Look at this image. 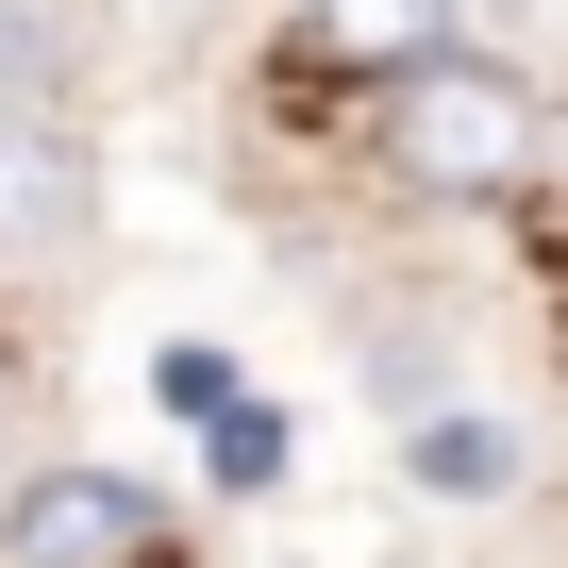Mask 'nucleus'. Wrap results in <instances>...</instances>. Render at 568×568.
Instances as JSON below:
<instances>
[{"label":"nucleus","mask_w":568,"mask_h":568,"mask_svg":"<svg viewBox=\"0 0 568 568\" xmlns=\"http://www.w3.org/2000/svg\"><path fill=\"white\" fill-rule=\"evenodd\" d=\"M385 168L418 201H452V217H501V201L551 184V101L518 68H485V51H435V68L385 84Z\"/></svg>","instance_id":"f257e3e1"},{"label":"nucleus","mask_w":568,"mask_h":568,"mask_svg":"<svg viewBox=\"0 0 568 568\" xmlns=\"http://www.w3.org/2000/svg\"><path fill=\"white\" fill-rule=\"evenodd\" d=\"M168 551V501L134 468H34L0 501V568H151Z\"/></svg>","instance_id":"f03ea898"},{"label":"nucleus","mask_w":568,"mask_h":568,"mask_svg":"<svg viewBox=\"0 0 568 568\" xmlns=\"http://www.w3.org/2000/svg\"><path fill=\"white\" fill-rule=\"evenodd\" d=\"M284 51H302L318 84H402V68L452 51V0H302V18H284Z\"/></svg>","instance_id":"7ed1b4c3"},{"label":"nucleus","mask_w":568,"mask_h":568,"mask_svg":"<svg viewBox=\"0 0 568 568\" xmlns=\"http://www.w3.org/2000/svg\"><path fill=\"white\" fill-rule=\"evenodd\" d=\"M0 251H84V151L51 118H0Z\"/></svg>","instance_id":"20e7f679"},{"label":"nucleus","mask_w":568,"mask_h":568,"mask_svg":"<svg viewBox=\"0 0 568 568\" xmlns=\"http://www.w3.org/2000/svg\"><path fill=\"white\" fill-rule=\"evenodd\" d=\"M402 485H418V501H501V485H518V435L452 402V418H418V435H402Z\"/></svg>","instance_id":"39448f33"},{"label":"nucleus","mask_w":568,"mask_h":568,"mask_svg":"<svg viewBox=\"0 0 568 568\" xmlns=\"http://www.w3.org/2000/svg\"><path fill=\"white\" fill-rule=\"evenodd\" d=\"M284 468H302V418H267V402H234V418L201 435V485H234V501H267Z\"/></svg>","instance_id":"423d86ee"},{"label":"nucleus","mask_w":568,"mask_h":568,"mask_svg":"<svg viewBox=\"0 0 568 568\" xmlns=\"http://www.w3.org/2000/svg\"><path fill=\"white\" fill-rule=\"evenodd\" d=\"M151 402H168V418H201V435H217V418H234V368H217V352H151Z\"/></svg>","instance_id":"0eeeda50"}]
</instances>
